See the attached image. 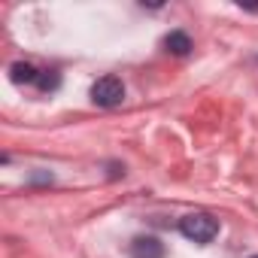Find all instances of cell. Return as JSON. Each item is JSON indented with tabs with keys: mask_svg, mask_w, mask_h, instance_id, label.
I'll list each match as a JSON object with an SVG mask.
<instances>
[{
	"mask_svg": "<svg viewBox=\"0 0 258 258\" xmlns=\"http://www.w3.org/2000/svg\"><path fill=\"white\" fill-rule=\"evenodd\" d=\"M179 231H182L185 240L204 246V243H210V240L219 234V222H216L210 213H188V216L179 222Z\"/></svg>",
	"mask_w": 258,
	"mask_h": 258,
	"instance_id": "1",
	"label": "cell"
},
{
	"mask_svg": "<svg viewBox=\"0 0 258 258\" xmlns=\"http://www.w3.org/2000/svg\"><path fill=\"white\" fill-rule=\"evenodd\" d=\"M91 100L103 109H112L124 100V85L118 76H100L94 85H91Z\"/></svg>",
	"mask_w": 258,
	"mask_h": 258,
	"instance_id": "2",
	"label": "cell"
},
{
	"mask_svg": "<svg viewBox=\"0 0 258 258\" xmlns=\"http://www.w3.org/2000/svg\"><path fill=\"white\" fill-rule=\"evenodd\" d=\"M131 258H164V243L158 237H137L131 243Z\"/></svg>",
	"mask_w": 258,
	"mask_h": 258,
	"instance_id": "3",
	"label": "cell"
},
{
	"mask_svg": "<svg viewBox=\"0 0 258 258\" xmlns=\"http://www.w3.org/2000/svg\"><path fill=\"white\" fill-rule=\"evenodd\" d=\"M164 46H167V52H173V55H188V52H191V37L182 34V31H170V34L164 37Z\"/></svg>",
	"mask_w": 258,
	"mask_h": 258,
	"instance_id": "4",
	"label": "cell"
},
{
	"mask_svg": "<svg viewBox=\"0 0 258 258\" xmlns=\"http://www.w3.org/2000/svg\"><path fill=\"white\" fill-rule=\"evenodd\" d=\"M10 79H13V82H37L40 73H37L34 64H22V61H19V64L10 67Z\"/></svg>",
	"mask_w": 258,
	"mask_h": 258,
	"instance_id": "5",
	"label": "cell"
},
{
	"mask_svg": "<svg viewBox=\"0 0 258 258\" xmlns=\"http://www.w3.org/2000/svg\"><path fill=\"white\" fill-rule=\"evenodd\" d=\"M37 82H40V88H43V91H49V88H55V85H58V76H55V73H52V76H40Z\"/></svg>",
	"mask_w": 258,
	"mask_h": 258,
	"instance_id": "6",
	"label": "cell"
},
{
	"mask_svg": "<svg viewBox=\"0 0 258 258\" xmlns=\"http://www.w3.org/2000/svg\"><path fill=\"white\" fill-rule=\"evenodd\" d=\"M252 258H258V255H252Z\"/></svg>",
	"mask_w": 258,
	"mask_h": 258,
	"instance_id": "7",
	"label": "cell"
}]
</instances>
